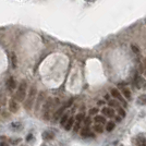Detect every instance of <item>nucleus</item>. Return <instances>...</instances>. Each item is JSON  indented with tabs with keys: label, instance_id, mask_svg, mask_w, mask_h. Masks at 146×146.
<instances>
[{
	"label": "nucleus",
	"instance_id": "29",
	"mask_svg": "<svg viewBox=\"0 0 146 146\" xmlns=\"http://www.w3.org/2000/svg\"><path fill=\"white\" fill-rule=\"evenodd\" d=\"M26 140H27V141H31V140H32V134H30V135L27 136V139H26Z\"/></svg>",
	"mask_w": 146,
	"mask_h": 146
},
{
	"label": "nucleus",
	"instance_id": "9",
	"mask_svg": "<svg viewBox=\"0 0 146 146\" xmlns=\"http://www.w3.org/2000/svg\"><path fill=\"white\" fill-rule=\"evenodd\" d=\"M73 124H74V119H73V118H70V119H68L67 123L64 124V129H66L67 131H70L71 128L73 127Z\"/></svg>",
	"mask_w": 146,
	"mask_h": 146
},
{
	"label": "nucleus",
	"instance_id": "12",
	"mask_svg": "<svg viewBox=\"0 0 146 146\" xmlns=\"http://www.w3.org/2000/svg\"><path fill=\"white\" fill-rule=\"evenodd\" d=\"M43 139L44 140H52V139H54V133L46 131V132L43 133Z\"/></svg>",
	"mask_w": 146,
	"mask_h": 146
},
{
	"label": "nucleus",
	"instance_id": "28",
	"mask_svg": "<svg viewBox=\"0 0 146 146\" xmlns=\"http://www.w3.org/2000/svg\"><path fill=\"white\" fill-rule=\"evenodd\" d=\"M132 49H133V51H135V52H139V49L136 48L135 46H132Z\"/></svg>",
	"mask_w": 146,
	"mask_h": 146
},
{
	"label": "nucleus",
	"instance_id": "6",
	"mask_svg": "<svg viewBox=\"0 0 146 146\" xmlns=\"http://www.w3.org/2000/svg\"><path fill=\"white\" fill-rule=\"evenodd\" d=\"M9 109L11 110V112H17L19 110L18 103H17L14 99H11V100H10V103H9Z\"/></svg>",
	"mask_w": 146,
	"mask_h": 146
},
{
	"label": "nucleus",
	"instance_id": "16",
	"mask_svg": "<svg viewBox=\"0 0 146 146\" xmlns=\"http://www.w3.org/2000/svg\"><path fill=\"white\" fill-rule=\"evenodd\" d=\"M95 121L97 122V123H99V124H103V123H105L106 122V120H105V118L102 116H96L95 117Z\"/></svg>",
	"mask_w": 146,
	"mask_h": 146
},
{
	"label": "nucleus",
	"instance_id": "30",
	"mask_svg": "<svg viewBox=\"0 0 146 146\" xmlns=\"http://www.w3.org/2000/svg\"><path fill=\"white\" fill-rule=\"evenodd\" d=\"M0 146H9V145H7L6 143H0Z\"/></svg>",
	"mask_w": 146,
	"mask_h": 146
},
{
	"label": "nucleus",
	"instance_id": "32",
	"mask_svg": "<svg viewBox=\"0 0 146 146\" xmlns=\"http://www.w3.org/2000/svg\"><path fill=\"white\" fill-rule=\"evenodd\" d=\"M145 67H146V60H145Z\"/></svg>",
	"mask_w": 146,
	"mask_h": 146
},
{
	"label": "nucleus",
	"instance_id": "15",
	"mask_svg": "<svg viewBox=\"0 0 146 146\" xmlns=\"http://www.w3.org/2000/svg\"><path fill=\"white\" fill-rule=\"evenodd\" d=\"M137 102L140 105H146V95H141L140 97L137 98Z\"/></svg>",
	"mask_w": 146,
	"mask_h": 146
},
{
	"label": "nucleus",
	"instance_id": "21",
	"mask_svg": "<svg viewBox=\"0 0 146 146\" xmlns=\"http://www.w3.org/2000/svg\"><path fill=\"white\" fill-rule=\"evenodd\" d=\"M109 106H113V107H119V104L117 103L116 100H110Z\"/></svg>",
	"mask_w": 146,
	"mask_h": 146
},
{
	"label": "nucleus",
	"instance_id": "2",
	"mask_svg": "<svg viewBox=\"0 0 146 146\" xmlns=\"http://www.w3.org/2000/svg\"><path fill=\"white\" fill-rule=\"evenodd\" d=\"M26 88H27L26 82H24V81L21 82V84L18 87L17 94H15V97L18 99V102H23L24 100L25 96H26Z\"/></svg>",
	"mask_w": 146,
	"mask_h": 146
},
{
	"label": "nucleus",
	"instance_id": "27",
	"mask_svg": "<svg viewBox=\"0 0 146 146\" xmlns=\"http://www.w3.org/2000/svg\"><path fill=\"white\" fill-rule=\"evenodd\" d=\"M84 121H85V124H86V125H88V124L91 123V119H90V118H86Z\"/></svg>",
	"mask_w": 146,
	"mask_h": 146
},
{
	"label": "nucleus",
	"instance_id": "3",
	"mask_svg": "<svg viewBox=\"0 0 146 146\" xmlns=\"http://www.w3.org/2000/svg\"><path fill=\"white\" fill-rule=\"evenodd\" d=\"M51 108H52V100H51V98H48V100L44 105V117L46 120L49 118V113H50Z\"/></svg>",
	"mask_w": 146,
	"mask_h": 146
},
{
	"label": "nucleus",
	"instance_id": "14",
	"mask_svg": "<svg viewBox=\"0 0 146 146\" xmlns=\"http://www.w3.org/2000/svg\"><path fill=\"white\" fill-rule=\"evenodd\" d=\"M68 119H69V117H68L67 113H66V115H62V117L60 118V124L61 125H63V127H64V124L67 123Z\"/></svg>",
	"mask_w": 146,
	"mask_h": 146
},
{
	"label": "nucleus",
	"instance_id": "10",
	"mask_svg": "<svg viewBox=\"0 0 146 146\" xmlns=\"http://www.w3.org/2000/svg\"><path fill=\"white\" fill-rule=\"evenodd\" d=\"M81 135H82V136H84V137H87V136H94V134L91 133V131H90V129L88 128L82 129V131H81Z\"/></svg>",
	"mask_w": 146,
	"mask_h": 146
},
{
	"label": "nucleus",
	"instance_id": "18",
	"mask_svg": "<svg viewBox=\"0 0 146 146\" xmlns=\"http://www.w3.org/2000/svg\"><path fill=\"white\" fill-rule=\"evenodd\" d=\"M123 95H124V97L128 98V99L131 98V93H130V91L127 90V88H124V90H123Z\"/></svg>",
	"mask_w": 146,
	"mask_h": 146
},
{
	"label": "nucleus",
	"instance_id": "19",
	"mask_svg": "<svg viewBox=\"0 0 146 146\" xmlns=\"http://www.w3.org/2000/svg\"><path fill=\"white\" fill-rule=\"evenodd\" d=\"M94 129H95V131H96V132H99V133H102V132L104 131L103 127H102L100 124H96V125L94 127Z\"/></svg>",
	"mask_w": 146,
	"mask_h": 146
},
{
	"label": "nucleus",
	"instance_id": "26",
	"mask_svg": "<svg viewBox=\"0 0 146 146\" xmlns=\"http://www.w3.org/2000/svg\"><path fill=\"white\" fill-rule=\"evenodd\" d=\"M79 129H80V122H76V123L74 124V131L76 132V131H79Z\"/></svg>",
	"mask_w": 146,
	"mask_h": 146
},
{
	"label": "nucleus",
	"instance_id": "24",
	"mask_svg": "<svg viewBox=\"0 0 146 146\" xmlns=\"http://www.w3.org/2000/svg\"><path fill=\"white\" fill-rule=\"evenodd\" d=\"M98 112V109L97 108H93V109L90 111V115H96Z\"/></svg>",
	"mask_w": 146,
	"mask_h": 146
},
{
	"label": "nucleus",
	"instance_id": "8",
	"mask_svg": "<svg viewBox=\"0 0 146 146\" xmlns=\"http://www.w3.org/2000/svg\"><path fill=\"white\" fill-rule=\"evenodd\" d=\"M102 111H103V113L105 116L109 117V118L115 116V110H112V108H104Z\"/></svg>",
	"mask_w": 146,
	"mask_h": 146
},
{
	"label": "nucleus",
	"instance_id": "17",
	"mask_svg": "<svg viewBox=\"0 0 146 146\" xmlns=\"http://www.w3.org/2000/svg\"><path fill=\"white\" fill-rule=\"evenodd\" d=\"M113 129H115V123H113V122H108L107 125H106V130H107L108 132H110V131H112Z\"/></svg>",
	"mask_w": 146,
	"mask_h": 146
},
{
	"label": "nucleus",
	"instance_id": "7",
	"mask_svg": "<svg viewBox=\"0 0 146 146\" xmlns=\"http://www.w3.org/2000/svg\"><path fill=\"white\" fill-rule=\"evenodd\" d=\"M64 109H66V107H61V108H59L56 111L55 115H54V121H57L58 119H60L62 115H63V112H64Z\"/></svg>",
	"mask_w": 146,
	"mask_h": 146
},
{
	"label": "nucleus",
	"instance_id": "13",
	"mask_svg": "<svg viewBox=\"0 0 146 146\" xmlns=\"http://www.w3.org/2000/svg\"><path fill=\"white\" fill-rule=\"evenodd\" d=\"M11 128H12L13 131H21L22 130V124L20 122H14L11 124Z\"/></svg>",
	"mask_w": 146,
	"mask_h": 146
},
{
	"label": "nucleus",
	"instance_id": "5",
	"mask_svg": "<svg viewBox=\"0 0 146 146\" xmlns=\"http://www.w3.org/2000/svg\"><path fill=\"white\" fill-rule=\"evenodd\" d=\"M7 87H8L10 91H13V90H15V87H17L15 80L13 79V78H9V79H8V81H7Z\"/></svg>",
	"mask_w": 146,
	"mask_h": 146
},
{
	"label": "nucleus",
	"instance_id": "1",
	"mask_svg": "<svg viewBox=\"0 0 146 146\" xmlns=\"http://www.w3.org/2000/svg\"><path fill=\"white\" fill-rule=\"evenodd\" d=\"M35 97H36V87L35 86H32L30 90V93H29V96L26 98V102L24 104L25 109L31 110L32 109V106L35 102Z\"/></svg>",
	"mask_w": 146,
	"mask_h": 146
},
{
	"label": "nucleus",
	"instance_id": "25",
	"mask_svg": "<svg viewBox=\"0 0 146 146\" xmlns=\"http://www.w3.org/2000/svg\"><path fill=\"white\" fill-rule=\"evenodd\" d=\"M12 61H13V68L17 67V60H15V56L14 54H12Z\"/></svg>",
	"mask_w": 146,
	"mask_h": 146
},
{
	"label": "nucleus",
	"instance_id": "31",
	"mask_svg": "<svg viewBox=\"0 0 146 146\" xmlns=\"http://www.w3.org/2000/svg\"><path fill=\"white\" fill-rule=\"evenodd\" d=\"M103 104H104V102H98V105H99V106H102Z\"/></svg>",
	"mask_w": 146,
	"mask_h": 146
},
{
	"label": "nucleus",
	"instance_id": "11",
	"mask_svg": "<svg viewBox=\"0 0 146 146\" xmlns=\"http://www.w3.org/2000/svg\"><path fill=\"white\" fill-rule=\"evenodd\" d=\"M136 145L137 146H146V139L143 136H139L136 140Z\"/></svg>",
	"mask_w": 146,
	"mask_h": 146
},
{
	"label": "nucleus",
	"instance_id": "20",
	"mask_svg": "<svg viewBox=\"0 0 146 146\" xmlns=\"http://www.w3.org/2000/svg\"><path fill=\"white\" fill-rule=\"evenodd\" d=\"M75 119L78 120V122H81L82 120H84V113H79L78 116L75 117Z\"/></svg>",
	"mask_w": 146,
	"mask_h": 146
},
{
	"label": "nucleus",
	"instance_id": "22",
	"mask_svg": "<svg viewBox=\"0 0 146 146\" xmlns=\"http://www.w3.org/2000/svg\"><path fill=\"white\" fill-rule=\"evenodd\" d=\"M118 112L120 113V116L121 117H125V111L122 109V108H119V107H118Z\"/></svg>",
	"mask_w": 146,
	"mask_h": 146
},
{
	"label": "nucleus",
	"instance_id": "23",
	"mask_svg": "<svg viewBox=\"0 0 146 146\" xmlns=\"http://www.w3.org/2000/svg\"><path fill=\"white\" fill-rule=\"evenodd\" d=\"M136 83H137V87L140 88V87H142V83H144V81L142 79H137V82H136Z\"/></svg>",
	"mask_w": 146,
	"mask_h": 146
},
{
	"label": "nucleus",
	"instance_id": "4",
	"mask_svg": "<svg viewBox=\"0 0 146 146\" xmlns=\"http://www.w3.org/2000/svg\"><path fill=\"white\" fill-rule=\"evenodd\" d=\"M111 95H112L113 97H116L117 99H119V102H121V103H123L125 106H127V103L124 102V99L122 98V96L120 95V93H119V91H118V90H116V88L111 90Z\"/></svg>",
	"mask_w": 146,
	"mask_h": 146
},
{
	"label": "nucleus",
	"instance_id": "33",
	"mask_svg": "<svg viewBox=\"0 0 146 146\" xmlns=\"http://www.w3.org/2000/svg\"><path fill=\"white\" fill-rule=\"evenodd\" d=\"M119 146H123V145H119Z\"/></svg>",
	"mask_w": 146,
	"mask_h": 146
}]
</instances>
